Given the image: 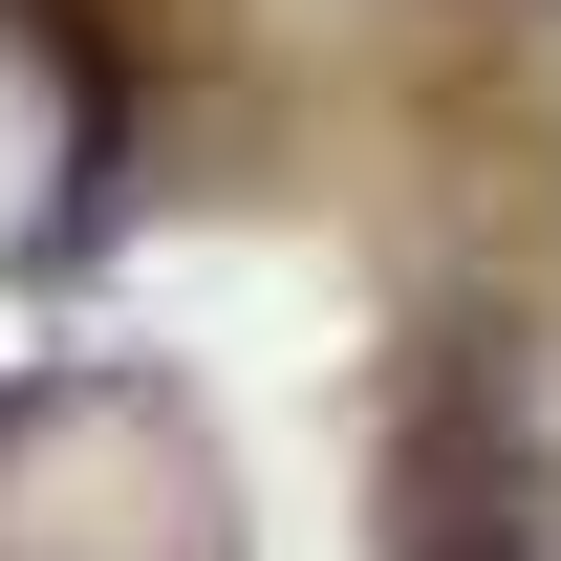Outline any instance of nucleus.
<instances>
[{"label": "nucleus", "instance_id": "f257e3e1", "mask_svg": "<svg viewBox=\"0 0 561 561\" xmlns=\"http://www.w3.org/2000/svg\"><path fill=\"white\" fill-rule=\"evenodd\" d=\"M518 540H540V454L496 411V346H454V389L389 454V561H518Z\"/></svg>", "mask_w": 561, "mask_h": 561}]
</instances>
